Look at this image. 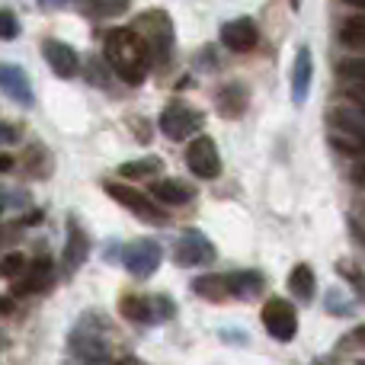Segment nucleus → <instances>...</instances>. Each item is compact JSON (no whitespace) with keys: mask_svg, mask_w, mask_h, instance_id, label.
<instances>
[{"mask_svg":"<svg viewBox=\"0 0 365 365\" xmlns=\"http://www.w3.org/2000/svg\"><path fill=\"white\" fill-rule=\"evenodd\" d=\"M103 58H106L109 71L119 81H125L128 87L145 83V77L151 74V51L141 42V36L128 26V29H109L103 38Z\"/></svg>","mask_w":365,"mask_h":365,"instance_id":"f257e3e1","label":"nucleus"},{"mask_svg":"<svg viewBox=\"0 0 365 365\" xmlns=\"http://www.w3.org/2000/svg\"><path fill=\"white\" fill-rule=\"evenodd\" d=\"M132 29L141 36V42L148 45L151 58L158 64L170 61L173 55V19L164 10H145L141 16H135Z\"/></svg>","mask_w":365,"mask_h":365,"instance_id":"f03ea898","label":"nucleus"},{"mask_svg":"<svg viewBox=\"0 0 365 365\" xmlns=\"http://www.w3.org/2000/svg\"><path fill=\"white\" fill-rule=\"evenodd\" d=\"M202 125H205V113L182 100H170L160 109V119H158V128L170 141H189Z\"/></svg>","mask_w":365,"mask_h":365,"instance_id":"7ed1b4c3","label":"nucleus"},{"mask_svg":"<svg viewBox=\"0 0 365 365\" xmlns=\"http://www.w3.org/2000/svg\"><path fill=\"white\" fill-rule=\"evenodd\" d=\"M103 189H106V195H109L113 202L125 205L128 212L135 215V218L148 221V225H158V227L170 225V215H167L160 205H154L151 195H145L141 189H132V186H125V182H113V180L103 182Z\"/></svg>","mask_w":365,"mask_h":365,"instance_id":"20e7f679","label":"nucleus"},{"mask_svg":"<svg viewBox=\"0 0 365 365\" xmlns=\"http://www.w3.org/2000/svg\"><path fill=\"white\" fill-rule=\"evenodd\" d=\"M100 330H103L100 314H83V321L71 330V340H68L71 353H74L77 359H83V362H106V359H113Z\"/></svg>","mask_w":365,"mask_h":365,"instance_id":"39448f33","label":"nucleus"},{"mask_svg":"<svg viewBox=\"0 0 365 365\" xmlns=\"http://www.w3.org/2000/svg\"><path fill=\"white\" fill-rule=\"evenodd\" d=\"M119 311L122 317H128L132 324H145V327H154V324H164L177 314V304L173 298L167 295H154V298H145V295H125L119 302Z\"/></svg>","mask_w":365,"mask_h":365,"instance_id":"423d86ee","label":"nucleus"},{"mask_svg":"<svg viewBox=\"0 0 365 365\" xmlns=\"http://www.w3.org/2000/svg\"><path fill=\"white\" fill-rule=\"evenodd\" d=\"M119 263L135 279H151L164 263V250L158 240H132V244L119 247Z\"/></svg>","mask_w":365,"mask_h":365,"instance_id":"0eeeda50","label":"nucleus"},{"mask_svg":"<svg viewBox=\"0 0 365 365\" xmlns=\"http://www.w3.org/2000/svg\"><path fill=\"white\" fill-rule=\"evenodd\" d=\"M259 317H263V327L272 340H279V343L295 340L298 314H295V304L292 302H285V298H269V302L263 304V314Z\"/></svg>","mask_w":365,"mask_h":365,"instance_id":"6e6552de","label":"nucleus"},{"mask_svg":"<svg viewBox=\"0 0 365 365\" xmlns=\"http://www.w3.org/2000/svg\"><path fill=\"white\" fill-rule=\"evenodd\" d=\"M186 167L199 180H218L221 177V154L215 148V138L208 135H195L186 145Z\"/></svg>","mask_w":365,"mask_h":365,"instance_id":"1a4fd4ad","label":"nucleus"},{"mask_svg":"<svg viewBox=\"0 0 365 365\" xmlns=\"http://www.w3.org/2000/svg\"><path fill=\"white\" fill-rule=\"evenodd\" d=\"M215 257L218 253H215L212 240L202 231H195V227L182 231L180 240L173 244V259H177V266H186V269H192V266H212Z\"/></svg>","mask_w":365,"mask_h":365,"instance_id":"9d476101","label":"nucleus"},{"mask_svg":"<svg viewBox=\"0 0 365 365\" xmlns=\"http://www.w3.org/2000/svg\"><path fill=\"white\" fill-rule=\"evenodd\" d=\"M90 250H93V244H90V234L83 231V225L77 218H68V240H64V253H61L64 276H68V279L77 276V269L87 263Z\"/></svg>","mask_w":365,"mask_h":365,"instance_id":"9b49d317","label":"nucleus"},{"mask_svg":"<svg viewBox=\"0 0 365 365\" xmlns=\"http://www.w3.org/2000/svg\"><path fill=\"white\" fill-rule=\"evenodd\" d=\"M259 42V26L253 23L250 16H237V19H227L225 26H221V45L231 51H237V55H244V51H253Z\"/></svg>","mask_w":365,"mask_h":365,"instance_id":"f8f14e48","label":"nucleus"},{"mask_svg":"<svg viewBox=\"0 0 365 365\" xmlns=\"http://www.w3.org/2000/svg\"><path fill=\"white\" fill-rule=\"evenodd\" d=\"M51 276H55V263H51L48 257H38L36 263H26L23 276L13 279V289L10 295H36V292L48 289L51 285Z\"/></svg>","mask_w":365,"mask_h":365,"instance_id":"ddd939ff","label":"nucleus"},{"mask_svg":"<svg viewBox=\"0 0 365 365\" xmlns=\"http://www.w3.org/2000/svg\"><path fill=\"white\" fill-rule=\"evenodd\" d=\"M42 55H45V61H48V68L55 71L58 77H64V81H68V77H77V71H81V55H77V48L68 42L45 38Z\"/></svg>","mask_w":365,"mask_h":365,"instance_id":"4468645a","label":"nucleus"},{"mask_svg":"<svg viewBox=\"0 0 365 365\" xmlns=\"http://www.w3.org/2000/svg\"><path fill=\"white\" fill-rule=\"evenodd\" d=\"M0 93L13 100L16 106H32V81L23 68L16 64H0Z\"/></svg>","mask_w":365,"mask_h":365,"instance_id":"2eb2a0df","label":"nucleus"},{"mask_svg":"<svg viewBox=\"0 0 365 365\" xmlns=\"http://www.w3.org/2000/svg\"><path fill=\"white\" fill-rule=\"evenodd\" d=\"M311 77H314V61H311V48L302 45L295 55V68H292V103L295 106H304L311 90Z\"/></svg>","mask_w":365,"mask_h":365,"instance_id":"dca6fc26","label":"nucleus"},{"mask_svg":"<svg viewBox=\"0 0 365 365\" xmlns=\"http://www.w3.org/2000/svg\"><path fill=\"white\" fill-rule=\"evenodd\" d=\"M215 103H218V113L225 119H240L247 103H250V93H247L244 83H225L218 90V96H215Z\"/></svg>","mask_w":365,"mask_h":365,"instance_id":"f3484780","label":"nucleus"},{"mask_svg":"<svg viewBox=\"0 0 365 365\" xmlns=\"http://www.w3.org/2000/svg\"><path fill=\"white\" fill-rule=\"evenodd\" d=\"M192 295L205 298V302H227V298H231V282H227V276L205 272V276L192 279Z\"/></svg>","mask_w":365,"mask_h":365,"instance_id":"a211bd4d","label":"nucleus"},{"mask_svg":"<svg viewBox=\"0 0 365 365\" xmlns=\"http://www.w3.org/2000/svg\"><path fill=\"white\" fill-rule=\"evenodd\" d=\"M151 195L158 202H164V205H186V202H192L195 189H189V182L182 180H158L151 186Z\"/></svg>","mask_w":365,"mask_h":365,"instance_id":"6ab92c4d","label":"nucleus"},{"mask_svg":"<svg viewBox=\"0 0 365 365\" xmlns=\"http://www.w3.org/2000/svg\"><path fill=\"white\" fill-rule=\"evenodd\" d=\"M19 164V170L26 173V177H32V180H45V177H51V154L45 151L42 145H32L29 151L23 154V158L16 160Z\"/></svg>","mask_w":365,"mask_h":365,"instance_id":"aec40b11","label":"nucleus"},{"mask_svg":"<svg viewBox=\"0 0 365 365\" xmlns=\"http://www.w3.org/2000/svg\"><path fill=\"white\" fill-rule=\"evenodd\" d=\"M289 292L298 298V302L308 304L311 298H314L317 292V279H314V269H311L308 263H298L295 269L289 272Z\"/></svg>","mask_w":365,"mask_h":365,"instance_id":"412c9836","label":"nucleus"},{"mask_svg":"<svg viewBox=\"0 0 365 365\" xmlns=\"http://www.w3.org/2000/svg\"><path fill=\"white\" fill-rule=\"evenodd\" d=\"M227 282H231V298H253L263 292V276L253 269L250 272H231Z\"/></svg>","mask_w":365,"mask_h":365,"instance_id":"4be33fe9","label":"nucleus"},{"mask_svg":"<svg viewBox=\"0 0 365 365\" xmlns=\"http://www.w3.org/2000/svg\"><path fill=\"white\" fill-rule=\"evenodd\" d=\"M160 167H164V160L160 158H145V160H128V164L119 167V177L125 180H151L160 173Z\"/></svg>","mask_w":365,"mask_h":365,"instance_id":"5701e85b","label":"nucleus"},{"mask_svg":"<svg viewBox=\"0 0 365 365\" xmlns=\"http://www.w3.org/2000/svg\"><path fill=\"white\" fill-rule=\"evenodd\" d=\"M340 42L349 45V48H365V13H356V16L343 19Z\"/></svg>","mask_w":365,"mask_h":365,"instance_id":"b1692460","label":"nucleus"},{"mask_svg":"<svg viewBox=\"0 0 365 365\" xmlns=\"http://www.w3.org/2000/svg\"><path fill=\"white\" fill-rule=\"evenodd\" d=\"M132 0H87V13L96 19H115L122 13H128Z\"/></svg>","mask_w":365,"mask_h":365,"instance_id":"393cba45","label":"nucleus"},{"mask_svg":"<svg viewBox=\"0 0 365 365\" xmlns=\"http://www.w3.org/2000/svg\"><path fill=\"white\" fill-rule=\"evenodd\" d=\"M336 71H340L343 81H353L359 87H365V58H346V61H340Z\"/></svg>","mask_w":365,"mask_h":365,"instance_id":"a878e982","label":"nucleus"},{"mask_svg":"<svg viewBox=\"0 0 365 365\" xmlns=\"http://www.w3.org/2000/svg\"><path fill=\"white\" fill-rule=\"evenodd\" d=\"M23 269H26V257H23V253H6V257L0 259V276H4V279L23 276Z\"/></svg>","mask_w":365,"mask_h":365,"instance_id":"bb28decb","label":"nucleus"},{"mask_svg":"<svg viewBox=\"0 0 365 365\" xmlns=\"http://www.w3.org/2000/svg\"><path fill=\"white\" fill-rule=\"evenodd\" d=\"M19 36V23L10 10H0V42H13Z\"/></svg>","mask_w":365,"mask_h":365,"instance_id":"cd10ccee","label":"nucleus"},{"mask_svg":"<svg viewBox=\"0 0 365 365\" xmlns=\"http://www.w3.org/2000/svg\"><path fill=\"white\" fill-rule=\"evenodd\" d=\"M132 128H135V141H141V145L151 141V125L148 122H132Z\"/></svg>","mask_w":365,"mask_h":365,"instance_id":"c85d7f7f","label":"nucleus"},{"mask_svg":"<svg viewBox=\"0 0 365 365\" xmlns=\"http://www.w3.org/2000/svg\"><path fill=\"white\" fill-rule=\"evenodd\" d=\"M343 343H346V346H362L365 349V327H356Z\"/></svg>","mask_w":365,"mask_h":365,"instance_id":"c756f323","label":"nucleus"},{"mask_svg":"<svg viewBox=\"0 0 365 365\" xmlns=\"http://www.w3.org/2000/svg\"><path fill=\"white\" fill-rule=\"evenodd\" d=\"M0 141H16V128L0 122Z\"/></svg>","mask_w":365,"mask_h":365,"instance_id":"7c9ffc66","label":"nucleus"},{"mask_svg":"<svg viewBox=\"0 0 365 365\" xmlns=\"http://www.w3.org/2000/svg\"><path fill=\"white\" fill-rule=\"evenodd\" d=\"M13 308H16V295H13V298H0V314H10Z\"/></svg>","mask_w":365,"mask_h":365,"instance_id":"2f4dec72","label":"nucleus"},{"mask_svg":"<svg viewBox=\"0 0 365 365\" xmlns=\"http://www.w3.org/2000/svg\"><path fill=\"white\" fill-rule=\"evenodd\" d=\"M13 164H16V160H13L10 154H0V173H10Z\"/></svg>","mask_w":365,"mask_h":365,"instance_id":"473e14b6","label":"nucleus"},{"mask_svg":"<svg viewBox=\"0 0 365 365\" xmlns=\"http://www.w3.org/2000/svg\"><path fill=\"white\" fill-rule=\"evenodd\" d=\"M353 180L359 182V186H365V164H359V167L353 170Z\"/></svg>","mask_w":365,"mask_h":365,"instance_id":"72a5a7b5","label":"nucleus"},{"mask_svg":"<svg viewBox=\"0 0 365 365\" xmlns=\"http://www.w3.org/2000/svg\"><path fill=\"white\" fill-rule=\"evenodd\" d=\"M42 6H64V4H71V0H38Z\"/></svg>","mask_w":365,"mask_h":365,"instance_id":"f704fd0d","label":"nucleus"},{"mask_svg":"<svg viewBox=\"0 0 365 365\" xmlns=\"http://www.w3.org/2000/svg\"><path fill=\"white\" fill-rule=\"evenodd\" d=\"M343 4H349V6H356V10H365V0H343Z\"/></svg>","mask_w":365,"mask_h":365,"instance_id":"c9c22d12","label":"nucleus"},{"mask_svg":"<svg viewBox=\"0 0 365 365\" xmlns=\"http://www.w3.org/2000/svg\"><path fill=\"white\" fill-rule=\"evenodd\" d=\"M356 103H359V109L365 113V96H362V93H356Z\"/></svg>","mask_w":365,"mask_h":365,"instance_id":"e433bc0d","label":"nucleus"},{"mask_svg":"<svg viewBox=\"0 0 365 365\" xmlns=\"http://www.w3.org/2000/svg\"><path fill=\"white\" fill-rule=\"evenodd\" d=\"M0 212H4V199H0Z\"/></svg>","mask_w":365,"mask_h":365,"instance_id":"4c0bfd02","label":"nucleus"}]
</instances>
